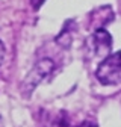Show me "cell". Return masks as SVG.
<instances>
[{
	"mask_svg": "<svg viewBox=\"0 0 121 127\" xmlns=\"http://www.w3.org/2000/svg\"><path fill=\"white\" fill-rule=\"evenodd\" d=\"M95 76L103 85H118L121 83V52L108 55L97 67Z\"/></svg>",
	"mask_w": 121,
	"mask_h": 127,
	"instance_id": "6da1fadb",
	"label": "cell"
},
{
	"mask_svg": "<svg viewBox=\"0 0 121 127\" xmlns=\"http://www.w3.org/2000/svg\"><path fill=\"white\" fill-rule=\"evenodd\" d=\"M89 45L97 58H106L112 49V36L104 29H97L89 39Z\"/></svg>",
	"mask_w": 121,
	"mask_h": 127,
	"instance_id": "7a4b0ae2",
	"label": "cell"
},
{
	"mask_svg": "<svg viewBox=\"0 0 121 127\" xmlns=\"http://www.w3.org/2000/svg\"><path fill=\"white\" fill-rule=\"evenodd\" d=\"M53 62L50 59H41L36 65L33 67V70L30 71V74L27 76V79L24 80V85H29V91H32L42 79L47 76L52 70H53Z\"/></svg>",
	"mask_w": 121,
	"mask_h": 127,
	"instance_id": "3957f363",
	"label": "cell"
},
{
	"mask_svg": "<svg viewBox=\"0 0 121 127\" xmlns=\"http://www.w3.org/2000/svg\"><path fill=\"white\" fill-rule=\"evenodd\" d=\"M73 26H74V23L68 21V23L64 26V30L60 32V35L56 36V42H58L59 45H62L64 49H68V47L71 45V42H73V33H70V29H71Z\"/></svg>",
	"mask_w": 121,
	"mask_h": 127,
	"instance_id": "277c9868",
	"label": "cell"
},
{
	"mask_svg": "<svg viewBox=\"0 0 121 127\" xmlns=\"http://www.w3.org/2000/svg\"><path fill=\"white\" fill-rule=\"evenodd\" d=\"M3 58H5V47H3L2 41H0V65H2V62H3Z\"/></svg>",
	"mask_w": 121,
	"mask_h": 127,
	"instance_id": "5b68a950",
	"label": "cell"
},
{
	"mask_svg": "<svg viewBox=\"0 0 121 127\" xmlns=\"http://www.w3.org/2000/svg\"><path fill=\"white\" fill-rule=\"evenodd\" d=\"M42 3H44V0H32V6H33L35 9H38Z\"/></svg>",
	"mask_w": 121,
	"mask_h": 127,
	"instance_id": "8992f818",
	"label": "cell"
},
{
	"mask_svg": "<svg viewBox=\"0 0 121 127\" xmlns=\"http://www.w3.org/2000/svg\"><path fill=\"white\" fill-rule=\"evenodd\" d=\"M79 127H97V126H94L92 123H89V121H85V123H82Z\"/></svg>",
	"mask_w": 121,
	"mask_h": 127,
	"instance_id": "52a82bcc",
	"label": "cell"
}]
</instances>
